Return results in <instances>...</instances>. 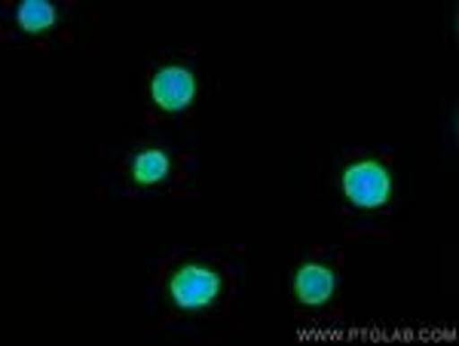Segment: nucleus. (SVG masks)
<instances>
[{
	"instance_id": "f03ea898",
	"label": "nucleus",
	"mask_w": 459,
	"mask_h": 346,
	"mask_svg": "<svg viewBox=\"0 0 459 346\" xmlns=\"http://www.w3.org/2000/svg\"><path fill=\"white\" fill-rule=\"evenodd\" d=\"M346 196L355 205H383L389 196V175L380 163H359L346 172Z\"/></svg>"
},
{
	"instance_id": "423d86ee",
	"label": "nucleus",
	"mask_w": 459,
	"mask_h": 346,
	"mask_svg": "<svg viewBox=\"0 0 459 346\" xmlns=\"http://www.w3.org/2000/svg\"><path fill=\"white\" fill-rule=\"evenodd\" d=\"M56 19V10L49 4H40V0H28V4L19 6V22L25 31H43L49 28Z\"/></svg>"
},
{
	"instance_id": "f257e3e1",
	"label": "nucleus",
	"mask_w": 459,
	"mask_h": 346,
	"mask_svg": "<svg viewBox=\"0 0 459 346\" xmlns=\"http://www.w3.org/2000/svg\"><path fill=\"white\" fill-rule=\"evenodd\" d=\"M218 291H221V276L212 273L209 267H184L172 279V285H169L172 300L178 307H184V310H205V307L214 304Z\"/></svg>"
},
{
	"instance_id": "20e7f679",
	"label": "nucleus",
	"mask_w": 459,
	"mask_h": 346,
	"mask_svg": "<svg viewBox=\"0 0 459 346\" xmlns=\"http://www.w3.org/2000/svg\"><path fill=\"white\" fill-rule=\"evenodd\" d=\"M294 291H298L303 304H322L334 291V273L322 264H307L294 279Z\"/></svg>"
},
{
	"instance_id": "7ed1b4c3",
	"label": "nucleus",
	"mask_w": 459,
	"mask_h": 346,
	"mask_svg": "<svg viewBox=\"0 0 459 346\" xmlns=\"http://www.w3.org/2000/svg\"><path fill=\"white\" fill-rule=\"evenodd\" d=\"M194 99V77L184 68H162L153 77V101L166 110H181Z\"/></svg>"
},
{
	"instance_id": "39448f33",
	"label": "nucleus",
	"mask_w": 459,
	"mask_h": 346,
	"mask_svg": "<svg viewBox=\"0 0 459 346\" xmlns=\"http://www.w3.org/2000/svg\"><path fill=\"white\" fill-rule=\"evenodd\" d=\"M132 181L135 184H153L162 181L169 175V160L166 153L157 151V147H144V151L135 153V160L129 163Z\"/></svg>"
}]
</instances>
